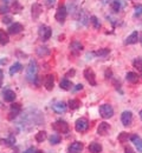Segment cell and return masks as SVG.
I'll use <instances>...</instances> for the list:
<instances>
[{
	"mask_svg": "<svg viewBox=\"0 0 142 153\" xmlns=\"http://www.w3.org/2000/svg\"><path fill=\"white\" fill-rule=\"evenodd\" d=\"M100 115H101L103 119H109L114 115V108L108 105V104H104L100 106Z\"/></svg>",
	"mask_w": 142,
	"mask_h": 153,
	"instance_id": "obj_4",
	"label": "cell"
},
{
	"mask_svg": "<svg viewBox=\"0 0 142 153\" xmlns=\"http://www.w3.org/2000/svg\"><path fill=\"white\" fill-rule=\"evenodd\" d=\"M1 143H2L4 145H6V146H14V144H16V138H14L13 135H10L7 139L1 140Z\"/></svg>",
	"mask_w": 142,
	"mask_h": 153,
	"instance_id": "obj_27",
	"label": "cell"
},
{
	"mask_svg": "<svg viewBox=\"0 0 142 153\" xmlns=\"http://www.w3.org/2000/svg\"><path fill=\"white\" fill-rule=\"evenodd\" d=\"M121 121L123 126H129L133 121V113L130 111H124L121 114Z\"/></svg>",
	"mask_w": 142,
	"mask_h": 153,
	"instance_id": "obj_10",
	"label": "cell"
},
{
	"mask_svg": "<svg viewBox=\"0 0 142 153\" xmlns=\"http://www.w3.org/2000/svg\"><path fill=\"white\" fill-rule=\"evenodd\" d=\"M35 153H44V152H43V151H41V150H37Z\"/></svg>",
	"mask_w": 142,
	"mask_h": 153,
	"instance_id": "obj_45",
	"label": "cell"
},
{
	"mask_svg": "<svg viewBox=\"0 0 142 153\" xmlns=\"http://www.w3.org/2000/svg\"><path fill=\"white\" fill-rule=\"evenodd\" d=\"M133 65H134V67H135V68H137V70L142 71V58H137V59H135V60L133 61Z\"/></svg>",
	"mask_w": 142,
	"mask_h": 153,
	"instance_id": "obj_33",
	"label": "cell"
},
{
	"mask_svg": "<svg viewBox=\"0 0 142 153\" xmlns=\"http://www.w3.org/2000/svg\"><path fill=\"white\" fill-rule=\"evenodd\" d=\"M37 62H36V60H31L30 61V64H29V67H27V70H26V79L29 80V81H35V79H36V76H37Z\"/></svg>",
	"mask_w": 142,
	"mask_h": 153,
	"instance_id": "obj_1",
	"label": "cell"
},
{
	"mask_svg": "<svg viewBox=\"0 0 142 153\" xmlns=\"http://www.w3.org/2000/svg\"><path fill=\"white\" fill-rule=\"evenodd\" d=\"M11 20H12V18H11L10 16H5V17L2 18V20H1V21H2L4 24H10V22H11Z\"/></svg>",
	"mask_w": 142,
	"mask_h": 153,
	"instance_id": "obj_39",
	"label": "cell"
},
{
	"mask_svg": "<svg viewBox=\"0 0 142 153\" xmlns=\"http://www.w3.org/2000/svg\"><path fill=\"white\" fill-rule=\"evenodd\" d=\"M38 34H39V38L43 40V41H46L51 38L52 36V30L46 26V25H41L39 26V30H38Z\"/></svg>",
	"mask_w": 142,
	"mask_h": 153,
	"instance_id": "obj_3",
	"label": "cell"
},
{
	"mask_svg": "<svg viewBox=\"0 0 142 153\" xmlns=\"http://www.w3.org/2000/svg\"><path fill=\"white\" fill-rule=\"evenodd\" d=\"M2 98H4L5 101L12 102V101H14V99H16V93H14L12 90L6 88V90L2 91Z\"/></svg>",
	"mask_w": 142,
	"mask_h": 153,
	"instance_id": "obj_11",
	"label": "cell"
},
{
	"mask_svg": "<svg viewBox=\"0 0 142 153\" xmlns=\"http://www.w3.org/2000/svg\"><path fill=\"white\" fill-rule=\"evenodd\" d=\"M90 21H91V24H92V26L96 28V30H98L100 27H101V22H100V20L97 17H95V16H92L91 18H90Z\"/></svg>",
	"mask_w": 142,
	"mask_h": 153,
	"instance_id": "obj_31",
	"label": "cell"
},
{
	"mask_svg": "<svg viewBox=\"0 0 142 153\" xmlns=\"http://www.w3.org/2000/svg\"><path fill=\"white\" fill-rule=\"evenodd\" d=\"M2 1H4V2H5V4H7V2H10V1H11V0H2Z\"/></svg>",
	"mask_w": 142,
	"mask_h": 153,
	"instance_id": "obj_47",
	"label": "cell"
},
{
	"mask_svg": "<svg viewBox=\"0 0 142 153\" xmlns=\"http://www.w3.org/2000/svg\"><path fill=\"white\" fill-rule=\"evenodd\" d=\"M23 30H24V27H23L21 24L14 22V24H12V25L8 27V33H10V34H18V33H20Z\"/></svg>",
	"mask_w": 142,
	"mask_h": 153,
	"instance_id": "obj_14",
	"label": "cell"
},
{
	"mask_svg": "<svg viewBox=\"0 0 142 153\" xmlns=\"http://www.w3.org/2000/svg\"><path fill=\"white\" fill-rule=\"evenodd\" d=\"M110 7L114 12H119L122 7V1L121 0H114L111 4H110Z\"/></svg>",
	"mask_w": 142,
	"mask_h": 153,
	"instance_id": "obj_26",
	"label": "cell"
},
{
	"mask_svg": "<svg viewBox=\"0 0 142 153\" xmlns=\"http://www.w3.org/2000/svg\"><path fill=\"white\" fill-rule=\"evenodd\" d=\"M51 107H52V110H53L56 113L63 114V113L66 112V107H68V105H66L64 101H56V102L52 104Z\"/></svg>",
	"mask_w": 142,
	"mask_h": 153,
	"instance_id": "obj_8",
	"label": "cell"
},
{
	"mask_svg": "<svg viewBox=\"0 0 142 153\" xmlns=\"http://www.w3.org/2000/svg\"><path fill=\"white\" fill-rule=\"evenodd\" d=\"M137 40H139V32H136V31H134L128 38L125 39V44L127 45H133V44H136L137 42Z\"/></svg>",
	"mask_w": 142,
	"mask_h": 153,
	"instance_id": "obj_18",
	"label": "cell"
},
{
	"mask_svg": "<svg viewBox=\"0 0 142 153\" xmlns=\"http://www.w3.org/2000/svg\"><path fill=\"white\" fill-rule=\"evenodd\" d=\"M134 14H135V16H141L142 14V5L135 6V8H134Z\"/></svg>",
	"mask_w": 142,
	"mask_h": 153,
	"instance_id": "obj_35",
	"label": "cell"
},
{
	"mask_svg": "<svg viewBox=\"0 0 142 153\" xmlns=\"http://www.w3.org/2000/svg\"><path fill=\"white\" fill-rule=\"evenodd\" d=\"M21 112V105L19 102H13L11 105V112H10V115H8V119L12 120L14 119L16 117H18V114H20Z\"/></svg>",
	"mask_w": 142,
	"mask_h": 153,
	"instance_id": "obj_9",
	"label": "cell"
},
{
	"mask_svg": "<svg viewBox=\"0 0 142 153\" xmlns=\"http://www.w3.org/2000/svg\"><path fill=\"white\" fill-rule=\"evenodd\" d=\"M69 107H70V110H77L81 107V101L78 99H71L69 101Z\"/></svg>",
	"mask_w": 142,
	"mask_h": 153,
	"instance_id": "obj_25",
	"label": "cell"
},
{
	"mask_svg": "<svg viewBox=\"0 0 142 153\" xmlns=\"http://www.w3.org/2000/svg\"><path fill=\"white\" fill-rule=\"evenodd\" d=\"M66 14H68V8H66L64 5H61V6L58 7L57 12H56V16H55V18H56V20H57L58 22L63 24V22L65 21Z\"/></svg>",
	"mask_w": 142,
	"mask_h": 153,
	"instance_id": "obj_6",
	"label": "cell"
},
{
	"mask_svg": "<svg viewBox=\"0 0 142 153\" xmlns=\"http://www.w3.org/2000/svg\"><path fill=\"white\" fill-rule=\"evenodd\" d=\"M140 41H141V44H142V36H141V39H140Z\"/></svg>",
	"mask_w": 142,
	"mask_h": 153,
	"instance_id": "obj_50",
	"label": "cell"
},
{
	"mask_svg": "<svg viewBox=\"0 0 142 153\" xmlns=\"http://www.w3.org/2000/svg\"><path fill=\"white\" fill-rule=\"evenodd\" d=\"M69 47H70L71 52H74V53H78V52L83 51V45L78 41H72Z\"/></svg>",
	"mask_w": 142,
	"mask_h": 153,
	"instance_id": "obj_19",
	"label": "cell"
},
{
	"mask_svg": "<svg viewBox=\"0 0 142 153\" xmlns=\"http://www.w3.org/2000/svg\"><path fill=\"white\" fill-rule=\"evenodd\" d=\"M80 90H83V85H82V84H78V85H76V87L74 88V91H80Z\"/></svg>",
	"mask_w": 142,
	"mask_h": 153,
	"instance_id": "obj_42",
	"label": "cell"
},
{
	"mask_svg": "<svg viewBox=\"0 0 142 153\" xmlns=\"http://www.w3.org/2000/svg\"><path fill=\"white\" fill-rule=\"evenodd\" d=\"M117 139H119V141L122 143V144L123 143H127L128 139H129V134L127 133V132H121V133L119 134V138Z\"/></svg>",
	"mask_w": 142,
	"mask_h": 153,
	"instance_id": "obj_32",
	"label": "cell"
},
{
	"mask_svg": "<svg viewBox=\"0 0 142 153\" xmlns=\"http://www.w3.org/2000/svg\"><path fill=\"white\" fill-rule=\"evenodd\" d=\"M35 152H36V150L33 147H30V149H27L24 153H35Z\"/></svg>",
	"mask_w": 142,
	"mask_h": 153,
	"instance_id": "obj_43",
	"label": "cell"
},
{
	"mask_svg": "<svg viewBox=\"0 0 142 153\" xmlns=\"http://www.w3.org/2000/svg\"><path fill=\"white\" fill-rule=\"evenodd\" d=\"M124 152L125 153H135L134 152V150H133L130 146H125V147H124Z\"/></svg>",
	"mask_w": 142,
	"mask_h": 153,
	"instance_id": "obj_41",
	"label": "cell"
},
{
	"mask_svg": "<svg viewBox=\"0 0 142 153\" xmlns=\"http://www.w3.org/2000/svg\"><path fill=\"white\" fill-rule=\"evenodd\" d=\"M61 135L59 134H52L51 137H50V144L51 145H57V144H59L61 143Z\"/></svg>",
	"mask_w": 142,
	"mask_h": 153,
	"instance_id": "obj_29",
	"label": "cell"
},
{
	"mask_svg": "<svg viewBox=\"0 0 142 153\" xmlns=\"http://www.w3.org/2000/svg\"><path fill=\"white\" fill-rule=\"evenodd\" d=\"M125 79L129 81V82H137V80H139V76L135 73V72H128L127 73V76H125Z\"/></svg>",
	"mask_w": 142,
	"mask_h": 153,
	"instance_id": "obj_23",
	"label": "cell"
},
{
	"mask_svg": "<svg viewBox=\"0 0 142 153\" xmlns=\"http://www.w3.org/2000/svg\"><path fill=\"white\" fill-rule=\"evenodd\" d=\"M141 72H142V71H141Z\"/></svg>",
	"mask_w": 142,
	"mask_h": 153,
	"instance_id": "obj_51",
	"label": "cell"
},
{
	"mask_svg": "<svg viewBox=\"0 0 142 153\" xmlns=\"http://www.w3.org/2000/svg\"><path fill=\"white\" fill-rule=\"evenodd\" d=\"M31 10H32V12H31L32 13V18H33V20H37L41 14V11H43L41 6L39 4H33Z\"/></svg>",
	"mask_w": 142,
	"mask_h": 153,
	"instance_id": "obj_16",
	"label": "cell"
},
{
	"mask_svg": "<svg viewBox=\"0 0 142 153\" xmlns=\"http://www.w3.org/2000/svg\"><path fill=\"white\" fill-rule=\"evenodd\" d=\"M75 128H76L77 132H81V133L82 132H85L89 128V121H88V119H85V118L77 119V121L75 124Z\"/></svg>",
	"mask_w": 142,
	"mask_h": 153,
	"instance_id": "obj_5",
	"label": "cell"
},
{
	"mask_svg": "<svg viewBox=\"0 0 142 153\" xmlns=\"http://www.w3.org/2000/svg\"><path fill=\"white\" fill-rule=\"evenodd\" d=\"M0 79H2V71L0 70Z\"/></svg>",
	"mask_w": 142,
	"mask_h": 153,
	"instance_id": "obj_46",
	"label": "cell"
},
{
	"mask_svg": "<svg viewBox=\"0 0 142 153\" xmlns=\"http://www.w3.org/2000/svg\"><path fill=\"white\" fill-rule=\"evenodd\" d=\"M69 153H81L83 150V144L80 141H75L69 146Z\"/></svg>",
	"mask_w": 142,
	"mask_h": 153,
	"instance_id": "obj_13",
	"label": "cell"
},
{
	"mask_svg": "<svg viewBox=\"0 0 142 153\" xmlns=\"http://www.w3.org/2000/svg\"><path fill=\"white\" fill-rule=\"evenodd\" d=\"M130 139H131V141L134 143V145L136 146L137 151L142 153V139L141 138H140L137 134H133V135L130 137Z\"/></svg>",
	"mask_w": 142,
	"mask_h": 153,
	"instance_id": "obj_17",
	"label": "cell"
},
{
	"mask_svg": "<svg viewBox=\"0 0 142 153\" xmlns=\"http://www.w3.org/2000/svg\"><path fill=\"white\" fill-rule=\"evenodd\" d=\"M55 4H56V0H46V5H47V7H52Z\"/></svg>",
	"mask_w": 142,
	"mask_h": 153,
	"instance_id": "obj_40",
	"label": "cell"
},
{
	"mask_svg": "<svg viewBox=\"0 0 142 153\" xmlns=\"http://www.w3.org/2000/svg\"><path fill=\"white\" fill-rule=\"evenodd\" d=\"M140 118H141V120H142V110L140 111Z\"/></svg>",
	"mask_w": 142,
	"mask_h": 153,
	"instance_id": "obj_48",
	"label": "cell"
},
{
	"mask_svg": "<svg viewBox=\"0 0 142 153\" xmlns=\"http://www.w3.org/2000/svg\"><path fill=\"white\" fill-rule=\"evenodd\" d=\"M89 152L90 153H101L102 152V146L101 144H98V143H91L90 145H89Z\"/></svg>",
	"mask_w": 142,
	"mask_h": 153,
	"instance_id": "obj_21",
	"label": "cell"
},
{
	"mask_svg": "<svg viewBox=\"0 0 142 153\" xmlns=\"http://www.w3.org/2000/svg\"><path fill=\"white\" fill-rule=\"evenodd\" d=\"M8 11H10L8 6H6V5H2V6H0V14H6Z\"/></svg>",
	"mask_w": 142,
	"mask_h": 153,
	"instance_id": "obj_36",
	"label": "cell"
},
{
	"mask_svg": "<svg viewBox=\"0 0 142 153\" xmlns=\"http://www.w3.org/2000/svg\"><path fill=\"white\" fill-rule=\"evenodd\" d=\"M49 53H50V51H49V48H47V47H38V48H37V54H38L39 57L47 56Z\"/></svg>",
	"mask_w": 142,
	"mask_h": 153,
	"instance_id": "obj_30",
	"label": "cell"
},
{
	"mask_svg": "<svg viewBox=\"0 0 142 153\" xmlns=\"http://www.w3.org/2000/svg\"><path fill=\"white\" fill-rule=\"evenodd\" d=\"M109 52H110V50H109V48H102V50H100V51L95 52V54H96V56H98V57H104V56L109 54Z\"/></svg>",
	"mask_w": 142,
	"mask_h": 153,
	"instance_id": "obj_34",
	"label": "cell"
},
{
	"mask_svg": "<svg viewBox=\"0 0 142 153\" xmlns=\"http://www.w3.org/2000/svg\"><path fill=\"white\" fill-rule=\"evenodd\" d=\"M36 141L37 143H43V141H45V139L47 138V135H46V132L45 131H41V132H38V133L36 134Z\"/></svg>",
	"mask_w": 142,
	"mask_h": 153,
	"instance_id": "obj_28",
	"label": "cell"
},
{
	"mask_svg": "<svg viewBox=\"0 0 142 153\" xmlns=\"http://www.w3.org/2000/svg\"><path fill=\"white\" fill-rule=\"evenodd\" d=\"M53 85H55V76L52 74H49V76H45L44 79V86L47 91H52L53 88Z\"/></svg>",
	"mask_w": 142,
	"mask_h": 153,
	"instance_id": "obj_12",
	"label": "cell"
},
{
	"mask_svg": "<svg viewBox=\"0 0 142 153\" xmlns=\"http://www.w3.org/2000/svg\"><path fill=\"white\" fill-rule=\"evenodd\" d=\"M113 1H114V0H103V2H104V4H109V5H110Z\"/></svg>",
	"mask_w": 142,
	"mask_h": 153,
	"instance_id": "obj_44",
	"label": "cell"
},
{
	"mask_svg": "<svg viewBox=\"0 0 142 153\" xmlns=\"http://www.w3.org/2000/svg\"><path fill=\"white\" fill-rule=\"evenodd\" d=\"M21 68H23V66H21L20 62H14L11 67H10V76H14L17 72H19Z\"/></svg>",
	"mask_w": 142,
	"mask_h": 153,
	"instance_id": "obj_22",
	"label": "cell"
},
{
	"mask_svg": "<svg viewBox=\"0 0 142 153\" xmlns=\"http://www.w3.org/2000/svg\"><path fill=\"white\" fill-rule=\"evenodd\" d=\"M109 130H110V125L108 123L103 121V123H100V125L97 127V133L100 135H105V134H108Z\"/></svg>",
	"mask_w": 142,
	"mask_h": 153,
	"instance_id": "obj_15",
	"label": "cell"
},
{
	"mask_svg": "<svg viewBox=\"0 0 142 153\" xmlns=\"http://www.w3.org/2000/svg\"><path fill=\"white\" fill-rule=\"evenodd\" d=\"M59 86H61L62 90L69 91V90H71V88H72V82H71L69 79L64 78V79H62V80H61V82H59Z\"/></svg>",
	"mask_w": 142,
	"mask_h": 153,
	"instance_id": "obj_20",
	"label": "cell"
},
{
	"mask_svg": "<svg viewBox=\"0 0 142 153\" xmlns=\"http://www.w3.org/2000/svg\"><path fill=\"white\" fill-rule=\"evenodd\" d=\"M8 41H10L8 34L4 30H0V45H6Z\"/></svg>",
	"mask_w": 142,
	"mask_h": 153,
	"instance_id": "obj_24",
	"label": "cell"
},
{
	"mask_svg": "<svg viewBox=\"0 0 142 153\" xmlns=\"http://www.w3.org/2000/svg\"><path fill=\"white\" fill-rule=\"evenodd\" d=\"M84 76H85V79L88 80V82H89L91 86H96V85H97L95 72H94L91 68H85V70H84Z\"/></svg>",
	"mask_w": 142,
	"mask_h": 153,
	"instance_id": "obj_7",
	"label": "cell"
},
{
	"mask_svg": "<svg viewBox=\"0 0 142 153\" xmlns=\"http://www.w3.org/2000/svg\"><path fill=\"white\" fill-rule=\"evenodd\" d=\"M13 10H14L13 12H16V13H18V12L21 10V6L19 5L18 1H14V4H13Z\"/></svg>",
	"mask_w": 142,
	"mask_h": 153,
	"instance_id": "obj_37",
	"label": "cell"
},
{
	"mask_svg": "<svg viewBox=\"0 0 142 153\" xmlns=\"http://www.w3.org/2000/svg\"><path fill=\"white\" fill-rule=\"evenodd\" d=\"M52 128H53L56 132H58V133H69V131H70L69 124H68L65 120H62V119L55 121V123L52 124Z\"/></svg>",
	"mask_w": 142,
	"mask_h": 153,
	"instance_id": "obj_2",
	"label": "cell"
},
{
	"mask_svg": "<svg viewBox=\"0 0 142 153\" xmlns=\"http://www.w3.org/2000/svg\"><path fill=\"white\" fill-rule=\"evenodd\" d=\"M81 20L84 25H86V22H88V16H86L85 12H83V13L81 14Z\"/></svg>",
	"mask_w": 142,
	"mask_h": 153,
	"instance_id": "obj_38",
	"label": "cell"
},
{
	"mask_svg": "<svg viewBox=\"0 0 142 153\" xmlns=\"http://www.w3.org/2000/svg\"><path fill=\"white\" fill-rule=\"evenodd\" d=\"M1 85H2V79H0V87H1Z\"/></svg>",
	"mask_w": 142,
	"mask_h": 153,
	"instance_id": "obj_49",
	"label": "cell"
}]
</instances>
